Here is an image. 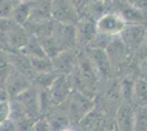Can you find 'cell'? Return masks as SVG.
<instances>
[{
	"instance_id": "obj_1",
	"label": "cell",
	"mask_w": 147,
	"mask_h": 131,
	"mask_svg": "<svg viewBox=\"0 0 147 131\" xmlns=\"http://www.w3.org/2000/svg\"><path fill=\"white\" fill-rule=\"evenodd\" d=\"M51 15L56 22L76 25L79 21L77 8L71 0H52Z\"/></svg>"
},
{
	"instance_id": "obj_2",
	"label": "cell",
	"mask_w": 147,
	"mask_h": 131,
	"mask_svg": "<svg viewBox=\"0 0 147 131\" xmlns=\"http://www.w3.org/2000/svg\"><path fill=\"white\" fill-rule=\"evenodd\" d=\"M97 32L110 37L120 36L124 27L126 26L125 21L123 18L115 12L103 13L96 20Z\"/></svg>"
},
{
	"instance_id": "obj_3",
	"label": "cell",
	"mask_w": 147,
	"mask_h": 131,
	"mask_svg": "<svg viewBox=\"0 0 147 131\" xmlns=\"http://www.w3.org/2000/svg\"><path fill=\"white\" fill-rule=\"evenodd\" d=\"M120 38L126 49L137 50L146 41V26L144 24H126Z\"/></svg>"
},
{
	"instance_id": "obj_4",
	"label": "cell",
	"mask_w": 147,
	"mask_h": 131,
	"mask_svg": "<svg viewBox=\"0 0 147 131\" xmlns=\"http://www.w3.org/2000/svg\"><path fill=\"white\" fill-rule=\"evenodd\" d=\"M51 36L55 39L61 50L73 49L76 45V27L75 25L63 24L55 21Z\"/></svg>"
},
{
	"instance_id": "obj_5",
	"label": "cell",
	"mask_w": 147,
	"mask_h": 131,
	"mask_svg": "<svg viewBox=\"0 0 147 131\" xmlns=\"http://www.w3.org/2000/svg\"><path fill=\"white\" fill-rule=\"evenodd\" d=\"M30 87V81L28 76L17 69L12 68L3 84V90L7 92L8 96L16 98L21 93H23Z\"/></svg>"
},
{
	"instance_id": "obj_6",
	"label": "cell",
	"mask_w": 147,
	"mask_h": 131,
	"mask_svg": "<svg viewBox=\"0 0 147 131\" xmlns=\"http://www.w3.org/2000/svg\"><path fill=\"white\" fill-rule=\"evenodd\" d=\"M52 103L58 105L66 102L71 94V82L67 74H58L49 87Z\"/></svg>"
},
{
	"instance_id": "obj_7",
	"label": "cell",
	"mask_w": 147,
	"mask_h": 131,
	"mask_svg": "<svg viewBox=\"0 0 147 131\" xmlns=\"http://www.w3.org/2000/svg\"><path fill=\"white\" fill-rule=\"evenodd\" d=\"M75 27H76V45L80 46L88 47L98 33L96 21H93L90 18L79 19Z\"/></svg>"
},
{
	"instance_id": "obj_8",
	"label": "cell",
	"mask_w": 147,
	"mask_h": 131,
	"mask_svg": "<svg viewBox=\"0 0 147 131\" xmlns=\"http://www.w3.org/2000/svg\"><path fill=\"white\" fill-rule=\"evenodd\" d=\"M67 100H69V112L71 114V116L76 119L77 117L79 119H82L90 112L92 108L91 100L86 94L81 93L80 91L70 94Z\"/></svg>"
},
{
	"instance_id": "obj_9",
	"label": "cell",
	"mask_w": 147,
	"mask_h": 131,
	"mask_svg": "<svg viewBox=\"0 0 147 131\" xmlns=\"http://www.w3.org/2000/svg\"><path fill=\"white\" fill-rule=\"evenodd\" d=\"M87 55L90 58L94 68L97 69L98 73L105 79H109L112 75V63L104 49H94L89 48Z\"/></svg>"
},
{
	"instance_id": "obj_10",
	"label": "cell",
	"mask_w": 147,
	"mask_h": 131,
	"mask_svg": "<svg viewBox=\"0 0 147 131\" xmlns=\"http://www.w3.org/2000/svg\"><path fill=\"white\" fill-rule=\"evenodd\" d=\"M54 71L61 72V74L70 73L78 65V55L75 54L71 49L63 50L56 57L52 59Z\"/></svg>"
},
{
	"instance_id": "obj_11",
	"label": "cell",
	"mask_w": 147,
	"mask_h": 131,
	"mask_svg": "<svg viewBox=\"0 0 147 131\" xmlns=\"http://www.w3.org/2000/svg\"><path fill=\"white\" fill-rule=\"evenodd\" d=\"M16 100H18L21 108L23 109V114L28 116L34 117L36 114L41 112L38 93H36V91L32 90L31 87H29L26 91L17 96Z\"/></svg>"
},
{
	"instance_id": "obj_12",
	"label": "cell",
	"mask_w": 147,
	"mask_h": 131,
	"mask_svg": "<svg viewBox=\"0 0 147 131\" xmlns=\"http://www.w3.org/2000/svg\"><path fill=\"white\" fill-rule=\"evenodd\" d=\"M135 112L131 103L124 102L117 112L119 131H135Z\"/></svg>"
},
{
	"instance_id": "obj_13",
	"label": "cell",
	"mask_w": 147,
	"mask_h": 131,
	"mask_svg": "<svg viewBox=\"0 0 147 131\" xmlns=\"http://www.w3.org/2000/svg\"><path fill=\"white\" fill-rule=\"evenodd\" d=\"M33 8H34V1H22V2H17L13 6L12 10V20L17 22L18 24L24 26L29 21H30L32 13H33Z\"/></svg>"
},
{
	"instance_id": "obj_14",
	"label": "cell",
	"mask_w": 147,
	"mask_h": 131,
	"mask_svg": "<svg viewBox=\"0 0 147 131\" xmlns=\"http://www.w3.org/2000/svg\"><path fill=\"white\" fill-rule=\"evenodd\" d=\"M119 14L122 17L126 24H143L145 21V15L143 13V10L129 5L123 7Z\"/></svg>"
},
{
	"instance_id": "obj_15",
	"label": "cell",
	"mask_w": 147,
	"mask_h": 131,
	"mask_svg": "<svg viewBox=\"0 0 147 131\" xmlns=\"http://www.w3.org/2000/svg\"><path fill=\"white\" fill-rule=\"evenodd\" d=\"M132 102L138 107H147V80L140 78L135 81Z\"/></svg>"
},
{
	"instance_id": "obj_16",
	"label": "cell",
	"mask_w": 147,
	"mask_h": 131,
	"mask_svg": "<svg viewBox=\"0 0 147 131\" xmlns=\"http://www.w3.org/2000/svg\"><path fill=\"white\" fill-rule=\"evenodd\" d=\"M30 63L31 68L34 74L36 73H47L54 71L53 61L49 57H31Z\"/></svg>"
},
{
	"instance_id": "obj_17",
	"label": "cell",
	"mask_w": 147,
	"mask_h": 131,
	"mask_svg": "<svg viewBox=\"0 0 147 131\" xmlns=\"http://www.w3.org/2000/svg\"><path fill=\"white\" fill-rule=\"evenodd\" d=\"M135 131H147V107H138L135 112Z\"/></svg>"
},
{
	"instance_id": "obj_18",
	"label": "cell",
	"mask_w": 147,
	"mask_h": 131,
	"mask_svg": "<svg viewBox=\"0 0 147 131\" xmlns=\"http://www.w3.org/2000/svg\"><path fill=\"white\" fill-rule=\"evenodd\" d=\"M12 68L13 67L8 58V55L7 57L5 55H0V86L1 87H3V84Z\"/></svg>"
},
{
	"instance_id": "obj_19",
	"label": "cell",
	"mask_w": 147,
	"mask_h": 131,
	"mask_svg": "<svg viewBox=\"0 0 147 131\" xmlns=\"http://www.w3.org/2000/svg\"><path fill=\"white\" fill-rule=\"evenodd\" d=\"M12 114L11 104L8 100H0V126L5 125Z\"/></svg>"
},
{
	"instance_id": "obj_20",
	"label": "cell",
	"mask_w": 147,
	"mask_h": 131,
	"mask_svg": "<svg viewBox=\"0 0 147 131\" xmlns=\"http://www.w3.org/2000/svg\"><path fill=\"white\" fill-rule=\"evenodd\" d=\"M13 0H0V19L10 18L13 10Z\"/></svg>"
},
{
	"instance_id": "obj_21",
	"label": "cell",
	"mask_w": 147,
	"mask_h": 131,
	"mask_svg": "<svg viewBox=\"0 0 147 131\" xmlns=\"http://www.w3.org/2000/svg\"><path fill=\"white\" fill-rule=\"evenodd\" d=\"M31 131H52V128L46 119H38L32 125Z\"/></svg>"
},
{
	"instance_id": "obj_22",
	"label": "cell",
	"mask_w": 147,
	"mask_h": 131,
	"mask_svg": "<svg viewBox=\"0 0 147 131\" xmlns=\"http://www.w3.org/2000/svg\"><path fill=\"white\" fill-rule=\"evenodd\" d=\"M127 5L141 10H145L147 9V0H127Z\"/></svg>"
},
{
	"instance_id": "obj_23",
	"label": "cell",
	"mask_w": 147,
	"mask_h": 131,
	"mask_svg": "<svg viewBox=\"0 0 147 131\" xmlns=\"http://www.w3.org/2000/svg\"><path fill=\"white\" fill-rule=\"evenodd\" d=\"M141 73H142V78L147 80V57L143 60V63H141Z\"/></svg>"
},
{
	"instance_id": "obj_24",
	"label": "cell",
	"mask_w": 147,
	"mask_h": 131,
	"mask_svg": "<svg viewBox=\"0 0 147 131\" xmlns=\"http://www.w3.org/2000/svg\"><path fill=\"white\" fill-rule=\"evenodd\" d=\"M94 2H99V3H101V5H104V3H107L108 1H110V0H93Z\"/></svg>"
},
{
	"instance_id": "obj_25",
	"label": "cell",
	"mask_w": 147,
	"mask_h": 131,
	"mask_svg": "<svg viewBox=\"0 0 147 131\" xmlns=\"http://www.w3.org/2000/svg\"><path fill=\"white\" fill-rule=\"evenodd\" d=\"M13 1H14V2H22V1H32V2H33V1H37V0H13Z\"/></svg>"
},
{
	"instance_id": "obj_26",
	"label": "cell",
	"mask_w": 147,
	"mask_h": 131,
	"mask_svg": "<svg viewBox=\"0 0 147 131\" xmlns=\"http://www.w3.org/2000/svg\"><path fill=\"white\" fill-rule=\"evenodd\" d=\"M61 131H74L73 129H70V128H68V127H66V128H64V129H61Z\"/></svg>"
},
{
	"instance_id": "obj_27",
	"label": "cell",
	"mask_w": 147,
	"mask_h": 131,
	"mask_svg": "<svg viewBox=\"0 0 147 131\" xmlns=\"http://www.w3.org/2000/svg\"><path fill=\"white\" fill-rule=\"evenodd\" d=\"M1 88H2V87H1V86H0V90H1Z\"/></svg>"
}]
</instances>
